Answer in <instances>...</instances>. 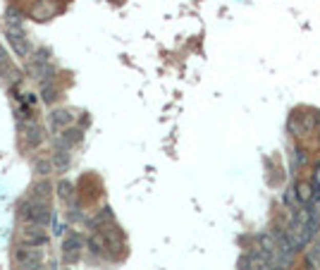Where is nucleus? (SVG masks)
<instances>
[{"label":"nucleus","mask_w":320,"mask_h":270,"mask_svg":"<svg viewBox=\"0 0 320 270\" xmlns=\"http://www.w3.org/2000/svg\"><path fill=\"white\" fill-rule=\"evenodd\" d=\"M19 242L24 246H48V235H46V227H38V225H27V227L19 232Z\"/></svg>","instance_id":"obj_4"},{"label":"nucleus","mask_w":320,"mask_h":270,"mask_svg":"<svg viewBox=\"0 0 320 270\" xmlns=\"http://www.w3.org/2000/svg\"><path fill=\"white\" fill-rule=\"evenodd\" d=\"M86 246H89V251L93 254V256H101L105 251V242H103V235L101 232H93V235L86 239Z\"/></svg>","instance_id":"obj_13"},{"label":"nucleus","mask_w":320,"mask_h":270,"mask_svg":"<svg viewBox=\"0 0 320 270\" xmlns=\"http://www.w3.org/2000/svg\"><path fill=\"white\" fill-rule=\"evenodd\" d=\"M82 139H84V129H77V127H67V129H63L60 139H57V148H67V151H70L72 146H77Z\"/></svg>","instance_id":"obj_9"},{"label":"nucleus","mask_w":320,"mask_h":270,"mask_svg":"<svg viewBox=\"0 0 320 270\" xmlns=\"http://www.w3.org/2000/svg\"><path fill=\"white\" fill-rule=\"evenodd\" d=\"M29 14H31V20H36V22H48L57 14V5L53 0H36L34 5H31V12Z\"/></svg>","instance_id":"obj_7"},{"label":"nucleus","mask_w":320,"mask_h":270,"mask_svg":"<svg viewBox=\"0 0 320 270\" xmlns=\"http://www.w3.org/2000/svg\"><path fill=\"white\" fill-rule=\"evenodd\" d=\"M57 196L67 203H74V187H72V182H67V180L60 182V184H57Z\"/></svg>","instance_id":"obj_15"},{"label":"nucleus","mask_w":320,"mask_h":270,"mask_svg":"<svg viewBox=\"0 0 320 270\" xmlns=\"http://www.w3.org/2000/svg\"><path fill=\"white\" fill-rule=\"evenodd\" d=\"M65 270H70V268H65Z\"/></svg>","instance_id":"obj_20"},{"label":"nucleus","mask_w":320,"mask_h":270,"mask_svg":"<svg viewBox=\"0 0 320 270\" xmlns=\"http://www.w3.org/2000/svg\"><path fill=\"white\" fill-rule=\"evenodd\" d=\"M50 160H53V167H55L57 172H63L65 167L70 165V153H67V148H57Z\"/></svg>","instance_id":"obj_14"},{"label":"nucleus","mask_w":320,"mask_h":270,"mask_svg":"<svg viewBox=\"0 0 320 270\" xmlns=\"http://www.w3.org/2000/svg\"><path fill=\"white\" fill-rule=\"evenodd\" d=\"M0 76H3V79H5L10 86H14V84L22 82V72H19V69H14L10 63H5L3 67H0Z\"/></svg>","instance_id":"obj_12"},{"label":"nucleus","mask_w":320,"mask_h":270,"mask_svg":"<svg viewBox=\"0 0 320 270\" xmlns=\"http://www.w3.org/2000/svg\"><path fill=\"white\" fill-rule=\"evenodd\" d=\"M14 261L24 270H34L43 263V251L36 249V246H24V244H19V246L14 249Z\"/></svg>","instance_id":"obj_2"},{"label":"nucleus","mask_w":320,"mask_h":270,"mask_svg":"<svg viewBox=\"0 0 320 270\" xmlns=\"http://www.w3.org/2000/svg\"><path fill=\"white\" fill-rule=\"evenodd\" d=\"M5 27H22V22H24V14L19 10H14V7H7L5 10Z\"/></svg>","instance_id":"obj_17"},{"label":"nucleus","mask_w":320,"mask_h":270,"mask_svg":"<svg viewBox=\"0 0 320 270\" xmlns=\"http://www.w3.org/2000/svg\"><path fill=\"white\" fill-rule=\"evenodd\" d=\"M110 222H115V215H112V210L108 206L101 208V213H96V218L89 222L91 229H98V227H103V225H110Z\"/></svg>","instance_id":"obj_11"},{"label":"nucleus","mask_w":320,"mask_h":270,"mask_svg":"<svg viewBox=\"0 0 320 270\" xmlns=\"http://www.w3.org/2000/svg\"><path fill=\"white\" fill-rule=\"evenodd\" d=\"M50 191H53L50 182L48 180H41V182H36L34 187H31V194H29V199H31V201H48Z\"/></svg>","instance_id":"obj_10"},{"label":"nucleus","mask_w":320,"mask_h":270,"mask_svg":"<svg viewBox=\"0 0 320 270\" xmlns=\"http://www.w3.org/2000/svg\"><path fill=\"white\" fill-rule=\"evenodd\" d=\"M53 170H55V167H53V160L50 158H38L34 163V172L38 175V177H48Z\"/></svg>","instance_id":"obj_16"},{"label":"nucleus","mask_w":320,"mask_h":270,"mask_svg":"<svg viewBox=\"0 0 320 270\" xmlns=\"http://www.w3.org/2000/svg\"><path fill=\"white\" fill-rule=\"evenodd\" d=\"M5 34H7V41H10V46H12V50L17 53V55L19 57H31L34 48H31L27 34L22 31V27H5Z\"/></svg>","instance_id":"obj_3"},{"label":"nucleus","mask_w":320,"mask_h":270,"mask_svg":"<svg viewBox=\"0 0 320 270\" xmlns=\"http://www.w3.org/2000/svg\"><path fill=\"white\" fill-rule=\"evenodd\" d=\"M82 251H84V239L79 235H70L63 242V258L67 265L77 263L79 258H82Z\"/></svg>","instance_id":"obj_6"},{"label":"nucleus","mask_w":320,"mask_h":270,"mask_svg":"<svg viewBox=\"0 0 320 270\" xmlns=\"http://www.w3.org/2000/svg\"><path fill=\"white\" fill-rule=\"evenodd\" d=\"M41 98H43V103H53V101L57 98V91H55V86H53V82H50V84H43Z\"/></svg>","instance_id":"obj_18"},{"label":"nucleus","mask_w":320,"mask_h":270,"mask_svg":"<svg viewBox=\"0 0 320 270\" xmlns=\"http://www.w3.org/2000/svg\"><path fill=\"white\" fill-rule=\"evenodd\" d=\"M48 122L53 129H67V127H72V122H74V115H72V110H67V108H57V110L50 112Z\"/></svg>","instance_id":"obj_8"},{"label":"nucleus","mask_w":320,"mask_h":270,"mask_svg":"<svg viewBox=\"0 0 320 270\" xmlns=\"http://www.w3.org/2000/svg\"><path fill=\"white\" fill-rule=\"evenodd\" d=\"M5 63H10V60H7V53L3 50V46H0V67H3Z\"/></svg>","instance_id":"obj_19"},{"label":"nucleus","mask_w":320,"mask_h":270,"mask_svg":"<svg viewBox=\"0 0 320 270\" xmlns=\"http://www.w3.org/2000/svg\"><path fill=\"white\" fill-rule=\"evenodd\" d=\"M19 218L27 225H38V227H48L53 222V208L48 206V201H27L19 206Z\"/></svg>","instance_id":"obj_1"},{"label":"nucleus","mask_w":320,"mask_h":270,"mask_svg":"<svg viewBox=\"0 0 320 270\" xmlns=\"http://www.w3.org/2000/svg\"><path fill=\"white\" fill-rule=\"evenodd\" d=\"M19 129H22V139H24V146L27 148H36L41 146L43 141V129L36 120H27V122H19Z\"/></svg>","instance_id":"obj_5"}]
</instances>
